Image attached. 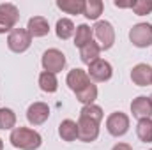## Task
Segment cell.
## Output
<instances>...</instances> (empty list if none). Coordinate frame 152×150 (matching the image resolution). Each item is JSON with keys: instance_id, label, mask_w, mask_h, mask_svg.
Listing matches in <instances>:
<instances>
[{"instance_id": "1", "label": "cell", "mask_w": 152, "mask_h": 150, "mask_svg": "<svg viewBox=\"0 0 152 150\" xmlns=\"http://www.w3.org/2000/svg\"><path fill=\"white\" fill-rule=\"evenodd\" d=\"M9 141L14 149L20 150H37L42 145L41 134L30 127H14L11 131Z\"/></svg>"}, {"instance_id": "2", "label": "cell", "mask_w": 152, "mask_h": 150, "mask_svg": "<svg viewBox=\"0 0 152 150\" xmlns=\"http://www.w3.org/2000/svg\"><path fill=\"white\" fill-rule=\"evenodd\" d=\"M66 55L57 50V48H51V50H46L42 53V58H41V64H42V69L51 73V74H57L60 73L64 67H66Z\"/></svg>"}, {"instance_id": "3", "label": "cell", "mask_w": 152, "mask_h": 150, "mask_svg": "<svg viewBox=\"0 0 152 150\" xmlns=\"http://www.w3.org/2000/svg\"><path fill=\"white\" fill-rule=\"evenodd\" d=\"M20 20V11L14 4H0V34L12 32Z\"/></svg>"}, {"instance_id": "4", "label": "cell", "mask_w": 152, "mask_h": 150, "mask_svg": "<svg viewBox=\"0 0 152 150\" xmlns=\"http://www.w3.org/2000/svg\"><path fill=\"white\" fill-rule=\"evenodd\" d=\"M94 36L97 39L101 50H110L115 44V28L113 25L106 20H99L96 25H94Z\"/></svg>"}, {"instance_id": "5", "label": "cell", "mask_w": 152, "mask_h": 150, "mask_svg": "<svg viewBox=\"0 0 152 150\" xmlns=\"http://www.w3.org/2000/svg\"><path fill=\"white\" fill-rule=\"evenodd\" d=\"M129 41L136 48H149L152 44V25L151 23H136L129 30Z\"/></svg>"}, {"instance_id": "6", "label": "cell", "mask_w": 152, "mask_h": 150, "mask_svg": "<svg viewBox=\"0 0 152 150\" xmlns=\"http://www.w3.org/2000/svg\"><path fill=\"white\" fill-rule=\"evenodd\" d=\"M32 44V36L28 34L27 28H14L9 37H7V46L14 53H23L30 48Z\"/></svg>"}, {"instance_id": "7", "label": "cell", "mask_w": 152, "mask_h": 150, "mask_svg": "<svg viewBox=\"0 0 152 150\" xmlns=\"http://www.w3.org/2000/svg\"><path fill=\"white\" fill-rule=\"evenodd\" d=\"M106 131L115 138L124 136L129 131V117L122 111H113L106 118Z\"/></svg>"}, {"instance_id": "8", "label": "cell", "mask_w": 152, "mask_h": 150, "mask_svg": "<svg viewBox=\"0 0 152 150\" xmlns=\"http://www.w3.org/2000/svg\"><path fill=\"white\" fill-rule=\"evenodd\" d=\"M76 124H78V140L80 141L90 143V141L97 140V136H99V124L97 122L85 118V117H80Z\"/></svg>"}, {"instance_id": "9", "label": "cell", "mask_w": 152, "mask_h": 150, "mask_svg": "<svg viewBox=\"0 0 152 150\" xmlns=\"http://www.w3.org/2000/svg\"><path fill=\"white\" fill-rule=\"evenodd\" d=\"M87 74L90 79L97 81V83H103V81H108L112 76H113V67L110 62L103 60V58H97L96 62H92L87 69Z\"/></svg>"}, {"instance_id": "10", "label": "cell", "mask_w": 152, "mask_h": 150, "mask_svg": "<svg viewBox=\"0 0 152 150\" xmlns=\"http://www.w3.org/2000/svg\"><path fill=\"white\" fill-rule=\"evenodd\" d=\"M50 118V108L46 103H34L27 110V120L32 125H41Z\"/></svg>"}, {"instance_id": "11", "label": "cell", "mask_w": 152, "mask_h": 150, "mask_svg": "<svg viewBox=\"0 0 152 150\" xmlns=\"http://www.w3.org/2000/svg\"><path fill=\"white\" fill-rule=\"evenodd\" d=\"M66 83H67V87L73 90V92H80V90H83L87 85H90V78L87 74V71H83V69H73V71H69V74L66 78Z\"/></svg>"}, {"instance_id": "12", "label": "cell", "mask_w": 152, "mask_h": 150, "mask_svg": "<svg viewBox=\"0 0 152 150\" xmlns=\"http://www.w3.org/2000/svg\"><path fill=\"white\" fill-rule=\"evenodd\" d=\"M131 113H133V117H136L138 120H142V118H151L152 117L151 97L140 95V97L133 99V103H131Z\"/></svg>"}, {"instance_id": "13", "label": "cell", "mask_w": 152, "mask_h": 150, "mask_svg": "<svg viewBox=\"0 0 152 150\" xmlns=\"http://www.w3.org/2000/svg\"><path fill=\"white\" fill-rule=\"evenodd\" d=\"M131 79L138 87L152 85V67L149 64H136L131 71Z\"/></svg>"}, {"instance_id": "14", "label": "cell", "mask_w": 152, "mask_h": 150, "mask_svg": "<svg viewBox=\"0 0 152 150\" xmlns=\"http://www.w3.org/2000/svg\"><path fill=\"white\" fill-rule=\"evenodd\" d=\"M27 30L32 37H44L48 32H50V25H48V20L42 18V16H34L28 20V25H27Z\"/></svg>"}, {"instance_id": "15", "label": "cell", "mask_w": 152, "mask_h": 150, "mask_svg": "<svg viewBox=\"0 0 152 150\" xmlns=\"http://www.w3.org/2000/svg\"><path fill=\"white\" fill-rule=\"evenodd\" d=\"M99 55H101V46L97 42H94V41H90L83 48H80V58L87 66H90L92 62H96L97 58H101Z\"/></svg>"}, {"instance_id": "16", "label": "cell", "mask_w": 152, "mask_h": 150, "mask_svg": "<svg viewBox=\"0 0 152 150\" xmlns=\"http://www.w3.org/2000/svg\"><path fill=\"white\" fill-rule=\"evenodd\" d=\"M58 136L64 141H75L78 140V124L71 118H66L58 125Z\"/></svg>"}, {"instance_id": "17", "label": "cell", "mask_w": 152, "mask_h": 150, "mask_svg": "<svg viewBox=\"0 0 152 150\" xmlns=\"http://www.w3.org/2000/svg\"><path fill=\"white\" fill-rule=\"evenodd\" d=\"M76 32V27L75 23L69 20V18H60L58 21H57V27H55V34H57V37L62 39V41H66V39L73 37Z\"/></svg>"}, {"instance_id": "18", "label": "cell", "mask_w": 152, "mask_h": 150, "mask_svg": "<svg viewBox=\"0 0 152 150\" xmlns=\"http://www.w3.org/2000/svg\"><path fill=\"white\" fill-rule=\"evenodd\" d=\"M39 87L46 94H55L58 90V79H57L55 74H51L48 71H42L39 74Z\"/></svg>"}, {"instance_id": "19", "label": "cell", "mask_w": 152, "mask_h": 150, "mask_svg": "<svg viewBox=\"0 0 152 150\" xmlns=\"http://www.w3.org/2000/svg\"><path fill=\"white\" fill-rule=\"evenodd\" d=\"M103 9H104V5H103L101 0H87L85 2V7H83V16L87 20L96 21L103 14Z\"/></svg>"}, {"instance_id": "20", "label": "cell", "mask_w": 152, "mask_h": 150, "mask_svg": "<svg viewBox=\"0 0 152 150\" xmlns=\"http://www.w3.org/2000/svg\"><path fill=\"white\" fill-rule=\"evenodd\" d=\"M92 36H94V30H92L88 25H85V23L78 25V27H76V32H75V46L83 48L87 42L92 41Z\"/></svg>"}, {"instance_id": "21", "label": "cell", "mask_w": 152, "mask_h": 150, "mask_svg": "<svg viewBox=\"0 0 152 150\" xmlns=\"http://www.w3.org/2000/svg\"><path fill=\"white\" fill-rule=\"evenodd\" d=\"M57 7L67 14H83V0H57Z\"/></svg>"}, {"instance_id": "22", "label": "cell", "mask_w": 152, "mask_h": 150, "mask_svg": "<svg viewBox=\"0 0 152 150\" xmlns=\"http://www.w3.org/2000/svg\"><path fill=\"white\" fill-rule=\"evenodd\" d=\"M136 136L143 143H152V118H142V120H138Z\"/></svg>"}, {"instance_id": "23", "label": "cell", "mask_w": 152, "mask_h": 150, "mask_svg": "<svg viewBox=\"0 0 152 150\" xmlns=\"http://www.w3.org/2000/svg\"><path fill=\"white\" fill-rule=\"evenodd\" d=\"M76 99H78L83 106H87V104H94V101L97 99V87H96L94 83L87 85L83 90L76 92Z\"/></svg>"}, {"instance_id": "24", "label": "cell", "mask_w": 152, "mask_h": 150, "mask_svg": "<svg viewBox=\"0 0 152 150\" xmlns=\"http://www.w3.org/2000/svg\"><path fill=\"white\" fill-rule=\"evenodd\" d=\"M16 125V113L11 108H0V129L12 131Z\"/></svg>"}, {"instance_id": "25", "label": "cell", "mask_w": 152, "mask_h": 150, "mask_svg": "<svg viewBox=\"0 0 152 150\" xmlns=\"http://www.w3.org/2000/svg\"><path fill=\"white\" fill-rule=\"evenodd\" d=\"M80 117H85V118H90V120H94V122L101 124V120H103L104 113H103V110H101L99 106H96V104H87V106H83V108H81Z\"/></svg>"}, {"instance_id": "26", "label": "cell", "mask_w": 152, "mask_h": 150, "mask_svg": "<svg viewBox=\"0 0 152 150\" xmlns=\"http://www.w3.org/2000/svg\"><path fill=\"white\" fill-rule=\"evenodd\" d=\"M131 9L138 16H145L152 12V0H134L131 4Z\"/></svg>"}, {"instance_id": "27", "label": "cell", "mask_w": 152, "mask_h": 150, "mask_svg": "<svg viewBox=\"0 0 152 150\" xmlns=\"http://www.w3.org/2000/svg\"><path fill=\"white\" fill-rule=\"evenodd\" d=\"M112 150H133V149H131V145H127V143H117Z\"/></svg>"}, {"instance_id": "28", "label": "cell", "mask_w": 152, "mask_h": 150, "mask_svg": "<svg viewBox=\"0 0 152 150\" xmlns=\"http://www.w3.org/2000/svg\"><path fill=\"white\" fill-rule=\"evenodd\" d=\"M131 4H133V2H118V0H115V5H117V7H122V9H124V7H131Z\"/></svg>"}, {"instance_id": "29", "label": "cell", "mask_w": 152, "mask_h": 150, "mask_svg": "<svg viewBox=\"0 0 152 150\" xmlns=\"http://www.w3.org/2000/svg\"><path fill=\"white\" fill-rule=\"evenodd\" d=\"M0 150H4V141H2V138H0Z\"/></svg>"}, {"instance_id": "30", "label": "cell", "mask_w": 152, "mask_h": 150, "mask_svg": "<svg viewBox=\"0 0 152 150\" xmlns=\"http://www.w3.org/2000/svg\"><path fill=\"white\" fill-rule=\"evenodd\" d=\"M151 101H152V95H151Z\"/></svg>"}, {"instance_id": "31", "label": "cell", "mask_w": 152, "mask_h": 150, "mask_svg": "<svg viewBox=\"0 0 152 150\" xmlns=\"http://www.w3.org/2000/svg\"><path fill=\"white\" fill-rule=\"evenodd\" d=\"M151 150H152V149H151Z\"/></svg>"}]
</instances>
